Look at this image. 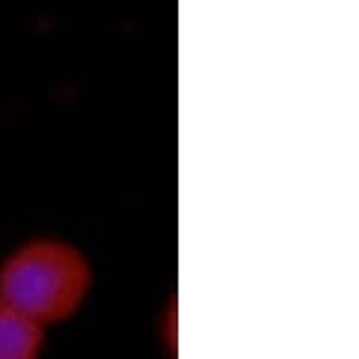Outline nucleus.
Segmentation results:
<instances>
[{
    "mask_svg": "<svg viewBox=\"0 0 359 359\" xmlns=\"http://www.w3.org/2000/svg\"><path fill=\"white\" fill-rule=\"evenodd\" d=\"M90 289V261L62 240H33L0 266V296L45 329L76 315Z\"/></svg>",
    "mask_w": 359,
    "mask_h": 359,
    "instance_id": "nucleus-1",
    "label": "nucleus"
},
{
    "mask_svg": "<svg viewBox=\"0 0 359 359\" xmlns=\"http://www.w3.org/2000/svg\"><path fill=\"white\" fill-rule=\"evenodd\" d=\"M45 327L0 296V359H36L45 350Z\"/></svg>",
    "mask_w": 359,
    "mask_h": 359,
    "instance_id": "nucleus-2",
    "label": "nucleus"
}]
</instances>
